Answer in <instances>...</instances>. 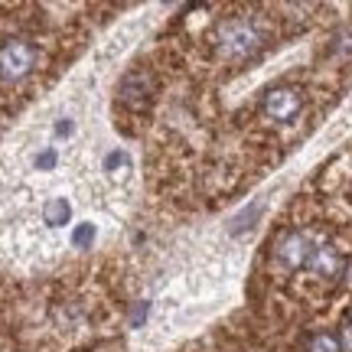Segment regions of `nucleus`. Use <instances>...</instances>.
I'll return each mask as SVG.
<instances>
[{
  "mask_svg": "<svg viewBox=\"0 0 352 352\" xmlns=\"http://www.w3.org/2000/svg\"><path fill=\"white\" fill-rule=\"evenodd\" d=\"M36 63H39V50L33 39L10 36L0 43V82H7V85L23 82V78L33 76Z\"/></svg>",
  "mask_w": 352,
  "mask_h": 352,
  "instance_id": "nucleus-1",
  "label": "nucleus"
},
{
  "mask_svg": "<svg viewBox=\"0 0 352 352\" xmlns=\"http://www.w3.org/2000/svg\"><path fill=\"white\" fill-rule=\"evenodd\" d=\"M219 50L222 56L228 59H245V56H252L258 46H261V30L252 23V20H226V23L219 26Z\"/></svg>",
  "mask_w": 352,
  "mask_h": 352,
  "instance_id": "nucleus-2",
  "label": "nucleus"
},
{
  "mask_svg": "<svg viewBox=\"0 0 352 352\" xmlns=\"http://www.w3.org/2000/svg\"><path fill=\"white\" fill-rule=\"evenodd\" d=\"M297 111H300V95L290 91V88H277L264 98V114L271 121H290Z\"/></svg>",
  "mask_w": 352,
  "mask_h": 352,
  "instance_id": "nucleus-3",
  "label": "nucleus"
},
{
  "mask_svg": "<svg viewBox=\"0 0 352 352\" xmlns=\"http://www.w3.org/2000/svg\"><path fill=\"white\" fill-rule=\"evenodd\" d=\"M314 352H336V340H329V336H320L314 346Z\"/></svg>",
  "mask_w": 352,
  "mask_h": 352,
  "instance_id": "nucleus-4",
  "label": "nucleus"
}]
</instances>
